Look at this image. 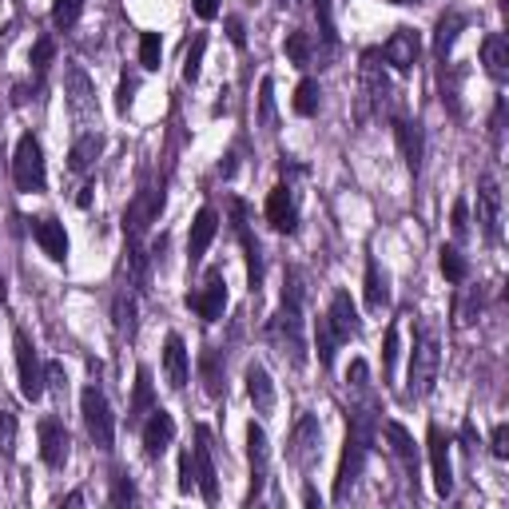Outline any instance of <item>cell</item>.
I'll use <instances>...</instances> for the list:
<instances>
[{
  "label": "cell",
  "mask_w": 509,
  "mask_h": 509,
  "mask_svg": "<svg viewBox=\"0 0 509 509\" xmlns=\"http://www.w3.org/2000/svg\"><path fill=\"white\" fill-rule=\"evenodd\" d=\"M267 223H271L279 235H291V231L299 227V208H294V191L287 183L271 187V195H267Z\"/></svg>",
  "instance_id": "18"
},
{
  "label": "cell",
  "mask_w": 509,
  "mask_h": 509,
  "mask_svg": "<svg viewBox=\"0 0 509 509\" xmlns=\"http://www.w3.org/2000/svg\"><path fill=\"white\" fill-rule=\"evenodd\" d=\"M382 434H386V442H390V450H394V458L402 462V470L414 478V473H418V450H414V437L406 434V426L386 422V426H382Z\"/></svg>",
  "instance_id": "29"
},
{
  "label": "cell",
  "mask_w": 509,
  "mask_h": 509,
  "mask_svg": "<svg viewBox=\"0 0 509 509\" xmlns=\"http://www.w3.org/2000/svg\"><path fill=\"white\" fill-rule=\"evenodd\" d=\"M8 299V283H4V275H0V302Z\"/></svg>",
  "instance_id": "58"
},
{
  "label": "cell",
  "mask_w": 509,
  "mask_h": 509,
  "mask_svg": "<svg viewBox=\"0 0 509 509\" xmlns=\"http://www.w3.org/2000/svg\"><path fill=\"white\" fill-rule=\"evenodd\" d=\"M164 208V191L159 187H140V195L131 199V208L123 211V235L128 239H144V231L151 227V219Z\"/></svg>",
  "instance_id": "12"
},
{
  "label": "cell",
  "mask_w": 509,
  "mask_h": 509,
  "mask_svg": "<svg viewBox=\"0 0 509 509\" xmlns=\"http://www.w3.org/2000/svg\"><path fill=\"white\" fill-rule=\"evenodd\" d=\"M80 414H84V426H88V437L96 442V450H112L115 442V418H112V406H108V394L100 386H84L80 394Z\"/></svg>",
  "instance_id": "6"
},
{
  "label": "cell",
  "mask_w": 509,
  "mask_h": 509,
  "mask_svg": "<svg viewBox=\"0 0 509 509\" xmlns=\"http://www.w3.org/2000/svg\"><path fill=\"white\" fill-rule=\"evenodd\" d=\"M175 442V418L167 410H151L144 422V454L148 458H164V450Z\"/></svg>",
  "instance_id": "21"
},
{
  "label": "cell",
  "mask_w": 509,
  "mask_h": 509,
  "mask_svg": "<svg viewBox=\"0 0 509 509\" xmlns=\"http://www.w3.org/2000/svg\"><path fill=\"white\" fill-rule=\"evenodd\" d=\"M159 60H164V40H159L156 32H144V37H140V68H144V72H156Z\"/></svg>",
  "instance_id": "41"
},
{
  "label": "cell",
  "mask_w": 509,
  "mask_h": 509,
  "mask_svg": "<svg viewBox=\"0 0 509 509\" xmlns=\"http://www.w3.org/2000/svg\"><path fill=\"white\" fill-rule=\"evenodd\" d=\"M318 458H323V422L315 414H302L291 434V462L299 470H310Z\"/></svg>",
  "instance_id": "9"
},
{
  "label": "cell",
  "mask_w": 509,
  "mask_h": 509,
  "mask_svg": "<svg viewBox=\"0 0 509 509\" xmlns=\"http://www.w3.org/2000/svg\"><path fill=\"white\" fill-rule=\"evenodd\" d=\"M489 450H494V458H509V426L502 422V426H497V430H494V445H489Z\"/></svg>",
  "instance_id": "54"
},
{
  "label": "cell",
  "mask_w": 509,
  "mask_h": 509,
  "mask_svg": "<svg viewBox=\"0 0 509 509\" xmlns=\"http://www.w3.org/2000/svg\"><path fill=\"white\" fill-rule=\"evenodd\" d=\"M68 454H72V437H68V430L56 422V418H44L40 422V458H44V466L64 470Z\"/></svg>",
  "instance_id": "16"
},
{
  "label": "cell",
  "mask_w": 509,
  "mask_h": 509,
  "mask_svg": "<svg viewBox=\"0 0 509 509\" xmlns=\"http://www.w3.org/2000/svg\"><path fill=\"white\" fill-rule=\"evenodd\" d=\"M32 235H37L40 251L48 255L52 263H64V259H68V231H64V223H56L52 216L32 219Z\"/></svg>",
  "instance_id": "22"
},
{
  "label": "cell",
  "mask_w": 509,
  "mask_h": 509,
  "mask_svg": "<svg viewBox=\"0 0 509 509\" xmlns=\"http://www.w3.org/2000/svg\"><path fill=\"white\" fill-rule=\"evenodd\" d=\"M366 378H370V370H366V362H362V359H354V362H351V370H346V382H351L354 390H366V386H370V382H366Z\"/></svg>",
  "instance_id": "52"
},
{
  "label": "cell",
  "mask_w": 509,
  "mask_h": 509,
  "mask_svg": "<svg viewBox=\"0 0 509 509\" xmlns=\"http://www.w3.org/2000/svg\"><path fill=\"white\" fill-rule=\"evenodd\" d=\"M100 151H104V136H100V131L88 128L84 136H80L76 144H72V151H68V172H72V175L92 172L96 159H100Z\"/></svg>",
  "instance_id": "27"
},
{
  "label": "cell",
  "mask_w": 509,
  "mask_h": 509,
  "mask_svg": "<svg viewBox=\"0 0 509 509\" xmlns=\"http://www.w3.org/2000/svg\"><path fill=\"white\" fill-rule=\"evenodd\" d=\"M283 52H287V60H291L294 68H307L310 60H315V40H310V32L294 29L291 37H287V44H283Z\"/></svg>",
  "instance_id": "36"
},
{
  "label": "cell",
  "mask_w": 509,
  "mask_h": 509,
  "mask_svg": "<svg viewBox=\"0 0 509 509\" xmlns=\"http://www.w3.org/2000/svg\"><path fill=\"white\" fill-rule=\"evenodd\" d=\"M13 180L21 191L37 195L44 191V183H48V172H44V148L40 140L32 136V131H24L21 140H16V151H13Z\"/></svg>",
  "instance_id": "5"
},
{
  "label": "cell",
  "mask_w": 509,
  "mask_h": 509,
  "mask_svg": "<svg viewBox=\"0 0 509 509\" xmlns=\"http://www.w3.org/2000/svg\"><path fill=\"white\" fill-rule=\"evenodd\" d=\"M195 4V16H199V21H216L219 16V0H191Z\"/></svg>",
  "instance_id": "56"
},
{
  "label": "cell",
  "mask_w": 509,
  "mask_h": 509,
  "mask_svg": "<svg viewBox=\"0 0 509 509\" xmlns=\"http://www.w3.org/2000/svg\"><path fill=\"white\" fill-rule=\"evenodd\" d=\"M394 104V84H390L386 68H382V52L370 48L362 56V100H359V123H366L374 112H386Z\"/></svg>",
  "instance_id": "4"
},
{
  "label": "cell",
  "mask_w": 509,
  "mask_h": 509,
  "mask_svg": "<svg viewBox=\"0 0 509 509\" xmlns=\"http://www.w3.org/2000/svg\"><path fill=\"white\" fill-rule=\"evenodd\" d=\"M454 223V239H466L470 235V203L466 199H454V216H450Z\"/></svg>",
  "instance_id": "50"
},
{
  "label": "cell",
  "mask_w": 509,
  "mask_h": 509,
  "mask_svg": "<svg viewBox=\"0 0 509 509\" xmlns=\"http://www.w3.org/2000/svg\"><path fill=\"white\" fill-rule=\"evenodd\" d=\"M0 454H4V458L16 454V414L13 410H0Z\"/></svg>",
  "instance_id": "46"
},
{
  "label": "cell",
  "mask_w": 509,
  "mask_h": 509,
  "mask_svg": "<svg viewBox=\"0 0 509 509\" xmlns=\"http://www.w3.org/2000/svg\"><path fill=\"white\" fill-rule=\"evenodd\" d=\"M394 140H398V151L406 159L410 172H422V156H426V144H422V128L410 120H394Z\"/></svg>",
  "instance_id": "25"
},
{
  "label": "cell",
  "mask_w": 509,
  "mask_h": 509,
  "mask_svg": "<svg viewBox=\"0 0 509 509\" xmlns=\"http://www.w3.org/2000/svg\"><path fill=\"white\" fill-rule=\"evenodd\" d=\"M327 327L335 330L338 343H351V338L362 330V323H359V307L351 302V294H346V291H335V299H330Z\"/></svg>",
  "instance_id": "20"
},
{
  "label": "cell",
  "mask_w": 509,
  "mask_h": 509,
  "mask_svg": "<svg viewBox=\"0 0 509 509\" xmlns=\"http://www.w3.org/2000/svg\"><path fill=\"white\" fill-rule=\"evenodd\" d=\"M128 275H131V287L136 291H148L151 275H148V255H144V243L140 239H128Z\"/></svg>",
  "instance_id": "35"
},
{
  "label": "cell",
  "mask_w": 509,
  "mask_h": 509,
  "mask_svg": "<svg viewBox=\"0 0 509 509\" xmlns=\"http://www.w3.org/2000/svg\"><path fill=\"white\" fill-rule=\"evenodd\" d=\"M203 52H208V37H195L191 44H187V56H183V80L187 84H195L199 80V68H203Z\"/></svg>",
  "instance_id": "42"
},
{
  "label": "cell",
  "mask_w": 509,
  "mask_h": 509,
  "mask_svg": "<svg viewBox=\"0 0 509 509\" xmlns=\"http://www.w3.org/2000/svg\"><path fill=\"white\" fill-rule=\"evenodd\" d=\"M112 502H115V505L136 502V486H131L128 478H115V486H112Z\"/></svg>",
  "instance_id": "53"
},
{
  "label": "cell",
  "mask_w": 509,
  "mask_h": 509,
  "mask_svg": "<svg viewBox=\"0 0 509 509\" xmlns=\"http://www.w3.org/2000/svg\"><path fill=\"white\" fill-rule=\"evenodd\" d=\"M318 104H323V88H318V80H302V84L294 88V112H299V115H315Z\"/></svg>",
  "instance_id": "40"
},
{
  "label": "cell",
  "mask_w": 509,
  "mask_h": 509,
  "mask_svg": "<svg viewBox=\"0 0 509 509\" xmlns=\"http://www.w3.org/2000/svg\"><path fill=\"white\" fill-rule=\"evenodd\" d=\"M315 16H318V37H323V60H330L338 52V32H335V16H330V0H315Z\"/></svg>",
  "instance_id": "37"
},
{
  "label": "cell",
  "mask_w": 509,
  "mask_h": 509,
  "mask_svg": "<svg viewBox=\"0 0 509 509\" xmlns=\"http://www.w3.org/2000/svg\"><path fill=\"white\" fill-rule=\"evenodd\" d=\"M442 370V335L437 323H422L414 338V351H410V374H406V394L410 398H426L437 382Z\"/></svg>",
  "instance_id": "3"
},
{
  "label": "cell",
  "mask_w": 509,
  "mask_h": 509,
  "mask_svg": "<svg viewBox=\"0 0 509 509\" xmlns=\"http://www.w3.org/2000/svg\"><path fill=\"white\" fill-rule=\"evenodd\" d=\"M112 318H115V330L120 335H136V294L131 291H120L115 294V302H112Z\"/></svg>",
  "instance_id": "34"
},
{
  "label": "cell",
  "mask_w": 509,
  "mask_h": 509,
  "mask_svg": "<svg viewBox=\"0 0 509 509\" xmlns=\"http://www.w3.org/2000/svg\"><path fill=\"white\" fill-rule=\"evenodd\" d=\"M151 402H156V390H151V370L140 366L136 370V394H131V406H128V426H140L144 414H151Z\"/></svg>",
  "instance_id": "31"
},
{
  "label": "cell",
  "mask_w": 509,
  "mask_h": 509,
  "mask_svg": "<svg viewBox=\"0 0 509 509\" xmlns=\"http://www.w3.org/2000/svg\"><path fill=\"white\" fill-rule=\"evenodd\" d=\"M386 302H390V275L378 259H370V263H366V307L382 310Z\"/></svg>",
  "instance_id": "30"
},
{
  "label": "cell",
  "mask_w": 509,
  "mask_h": 509,
  "mask_svg": "<svg viewBox=\"0 0 509 509\" xmlns=\"http://www.w3.org/2000/svg\"><path fill=\"white\" fill-rule=\"evenodd\" d=\"M199 374H203V390H208V398H219V394H223L219 351H203V359H199Z\"/></svg>",
  "instance_id": "39"
},
{
  "label": "cell",
  "mask_w": 509,
  "mask_h": 509,
  "mask_svg": "<svg viewBox=\"0 0 509 509\" xmlns=\"http://www.w3.org/2000/svg\"><path fill=\"white\" fill-rule=\"evenodd\" d=\"M259 128L263 131L279 128V112H275V80L271 76L259 80Z\"/></svg>",
  "instance_id": "33"
},
{
  "label": "cell",
  "mask_w": 509,
  "mask_h": 509,
  "mask_svg": "<svg viewBox=\"0 0 509 509\" xmlns=\"http://www.w3.org/2000/svg\"><path fill=\"white\" fill-rule=\"evenodd\" d=\"M418 52H422V40H418L414 29H398L394 37L382 44V60L390 68H398V72H410L418 64Z\"/></svg>",
  "instance_id": "19"
},
{
  "label": "cell",
  "mask_w": 509,
  "mask_h": 509,
  "mask_svg": "<svg viewBox=\"0 0 509 509\" xmlns=\"http://www.w3.org/2000/svg\"><path fill=\"white\" fill-rule=\"evenodd\" d=\"M315 346H318V366H330L335 362V351L343 343L335 338V330L327 327V318H318V330H315Z\"/></svg>",
  "instance_id": "43"
},
{
  "label": "cell",
  "mask_w": 509,
  "mask_h": 509,
  "mask_svg": "<svg viewBox=\"0 0 509 509\" xmlns=\"http://www.w3.org/2000/svg\"><path fill=\"white\" fill-rule=\"evenodd\" d=\"M219 235V216L211 208H203L199 216H195L191 223V235H187V263H199L203 255H208V247H211V239Z\"/></svg>",
  "instance_id": "23"
},
{
  "label": "cell",
  "mask_w": 509,
  "mask_h": 509,
  "mask_svg": "<svg viewBox=\"0 0 509 509\" xmlns=\"http://www.w3.org/2000/svg\"><path fill=\"white\" fill-rule=\"evenodd\" d=\"M437 267H442V275L450 283H466L470 279V263H466V255H462L458 247H442V251H437Z\"/></svg>",
  "instance_id": "38"
},
{
  "label": "cell",
  "mask_w": 509,
  "mask_h": 509,
  "mask_svg": "<svg viewBox=\"0 0 509 509\" xmlns=\"http://www.w3.org/2000/svg\"><path fill=\"white\" fill-rule=\"evenodd\" d=\"M64 96H68V112L80 128H92L100 120V108H96V88L88 72L80 64H68V76H64Z\"/></svg>",
  "instance_id": "7"
},
{
  "label": "cell",
  "mask_w": 509,
  "mask_h": 509,
  "mask_svg": "<svg viewBox=\"0 0 509 509\" xmlns=\"http://www.w3.org/2000/svg\"><path fill=\"white\" fill-rule=\"evenodd\" d=\"M267 338L279 346L283 359H291V366L307 362V338H302V271H287L283 279V302L275 310V318L267 323Z\"/></svg>",
  "instance_id": "2"
},
{
  "label": "cell",
  "mask_w": 509,
  "mask_h": 509,
  "mask_svg": "<svg viewBox=\"0 0 509 509\" xmlns=\"http://www.w3.org/2000/svg\"><path fill=\"white\" fill-rule=\"evenodd\" d=\"M243 382H247V394L255 402V414H271L275 410V382H271V374H267V366L251 362L243 370Z\"/></svg>",
  "instance_id": "24"
},
{
  "label": "cell",
  "mask_w": 509,
  "mask_h": 509,
  "mask_svg": "<svg viewBox=\"0 0 509 509\" xmlns=\"http://www.w3.org/2000/svg\"><path fill=\"white\" fill-rule=\"evenodd\" d=\"M478 223L489 243H502V187L494 175L478 180Z\"/></svg>",
  "instance_id": "11"
},
{
  "label": "cell",
  "mask_w": 509,
  "mask_h": 509,
  "mask_svg": "<svg viewBox=\"0 0 509 509\" xmlns=\"http://www.w3.org/2000/svg\"><path fill=\"white\" fill-rule=\"evenodd\" d=\"M231 219H235V235L247 251V279H251V291L259 294V287H263V247H259V239L247 231V203L243 199H231Z\"/></svg>",
  "instance_id": "13"
},
{
  "label": "cell",
  "mask_w": 509,
  "mask_h": 509,
  "mask_svg": "<svg viewBox=\"0 0 509 509\" xmlns=\"http://www.w3.org/2000/svg\"><path fill=\"white\" fill-rule=\"evenodd\" d=\"M52 56H56V40H52V37H40L37 44H32V68H37V72H44V68H48L52 64Z\"/></svg>",
  "instance_id": "47"
},
{
  "label": "cell",
  "mask_w": 509,
  "mask_h": 509,
  "mask_svg": "<svg viewBox=\"0 0 509 509\" xmlns=\"http://www.w3.org/2000/svg\"><path fill=\"white\" fill-rule=\"evenodd\" d=\"M187 307H191L199 318H208V323L223 318V307H227V283H223V271H208L203 287L195 294H187Z\"/></svg>",
  "instance_id": "14"
},
{
  "label": "cell",
  "mask_w": 509,
  "mask_h": 509,
  "mask_svg": "<svg viewBox=\"0 0 509 509\" xmlns=\"http://www.w3.org/2000/svg\"><path fill=\"white\" fill-rule=\"evenodd\" d=\"M481 64H486V72L502 84L509 76V40L502 32H489L486 40H481Z\"/></svg>",
  "instance_id": "28"
},
{
  "label": "cell",
  "mask_w": 509,
  "mask_h": 509,
  "mask_svg": "<svg viewBox=\"0 0 509 509\" xmlns=\"http://www.w3.org/2000/svg\"><path fill=\"white\" fill-rule=\"evenodd\" d=\"M136 88H140V76H128V72H123V76H120V92H115V108L128 112L131 100H136Z\"/></svg>",
  "instance_id": "49"
},
{
  "label": "cell",
  "mask_w": 509,
  "mask_h": 509,
  "mask_svg": "<svg viewBox=\"0 0 509 509\" xmlns=\"http://www.w3.org/2000/svg\"><path fill=\"white\" fill-rule=\"evenodd\" d=\"M247 458H251V502H255L267 486V470H271V445H267V430L259 422L247 426Z\"/></svg>",
  "instance_id": "17"
},
{
  "label": "cell",
  "mask_w": 509,
  "mask_h": 509,
  "mask_svg": "<svg viewBox=\"0 0 509 509\" xmlns=\"http://www.w3.org/2000/svg\"><path fill=\"white\" fill-rule=\"evenodd\" d=\"M374 434H378V418H374V402L351 410V426H346V445H343V458H338V473H335V502H346L351 489L359 486L366 458L374 450Z\"/></svg>",
  "instance_id": "1"
},
{
  "label": "cell",
  "mask_w": 509,
  "mask_h": 509,
  "mask_svg": "<svg viewBox=\"0 0 509 509\" xmlns=\"http://www.w3.org/2000/svg\"><path fill=\"white\" fill-rule=\"evenodd\" d=\"M195 489V458H191V450H183L180 454V494H191Z\"/></svg>",
  "instance_id": "51"
},
{
  "label": "cell",
  "mask_w": 509,
  "mask_h": 509,
  "mask_svg": "<svg viewBox=\"0 0 509 509\" xmlns=\"http://www.w3.org/2000/svg\"><path fill=\"white\" fill-rule=\"evenodd\" d=\"M478 307H481L478 291H466V294H458V307H454V323H458V327H470L473 318H478Z\"/></svg>",
  "instance_id": "45"
},
{
  "label": "cell",
  "mask_w": 509,
  "mask_h": 509,
  "mask_svg": "<svg viewBox=\"0 0 509 509\" xmlns=\"http://www.w3.org/2000/svg\"><path fill=\"white\" fill-rule=\"evenodd\" d=\"M80 13H84V0H52V21L60 29H72L80 21Z\"/></svg>",
  "instance_id": "44"
},
{
  "label": "cell",
  "mask_w": 509,
  "mask_h": 509,
  "mask_svg": "<svg viewBox=\"0 0 509 509\" xmlns=\"http://www.w3.org/2000/svg\"><path fill=\"white\" fill-rule=\"evenodd\" d=\"M227 37H231L235 48H243L247 44V32H243V21H239V16H227Z\"/></svg>",
  "instance_id": "55"
},
{
  "label": "cell",
  "mask_w": 509,
  "mask_h": 509,
  "mask_svg": "<svg viewBox=\"0 0 509 509\" xmlns=\"http://www.w3.org/2000/svg\"><path fill=\"white\" fill-rule=\"evenodd\" d=\"M187 370H191V362H187V346L180 335H167L164 343V374H167V386L172 390H183L187 386Z\"/></svg>",
  "instance_id": "26"
},
{
  "label": "cell",
  "mask_w": 509,
  "mask_h": 509,
  "mask_svg": "<svg viewBox=\"0 0 509 509\" xmlns=\"http://www.w3.org/2000/svg\"><path fill=\"white\" fill-rule=\"evenodd\" d=\"M279 8H299V0H275Z\"/></svg>",
  "instance_id": "59"
},
{
  "label": "cell",
  "mask_w": 509,
  "mask_h": 509,
  "mask_svg": "<svg viewBox=\"0 0 509 509\" xmlns=\"http://www.w3.org/2000/svg\"><path fill=\"white\" fill-rule=\"evenodd\" d=\"M92 191H96V187H84V191H80V208H92Z\"/></svg>",
  "instance_id": "57"
},
{
  "label": "cell",
  "mask_w": 509,
  "mask_h": 509,
  "mask_svg": "<svg viewBox=\"0 0 509 509\" xmlns=\"http://www.w3.org/2000/svg\"><path fill=\"white\" fill-rule=\"evenodd\" d=\"M426 450H430V470H434V494L450 497L454 494V462H450V442L442 437L437 426H430L426 434Z\"/></svg>",
  "instance_id": "15"
},
{
  "label": "cell",
  "mask_w": 509,
  "mask_h": 509,
  "mask_svg": "<svg viewBox=\"0 0 509 509\" xmlns=\"http://www.w3.org/2000/svg\"><path fill=\"white\" fill-rule=\"evenodd\" d=\"M394 359H398V327H390L386 343H382V374H386V382L394 378Z\"/></svg>",
  "instance_id": "48"
},
{
  "label": "cell",
  "mask_w": 509,
  "mask_h": 509,
  "mask_svg": "<svg viewBox=\"0 0 509 509\" xmlns=\"http://www.w3.org/2000/svg\"><path fill=\"white\" fill-rule=\"evenodd\" d=\"M13 346H16V374H21V394L29 402H40L44 398V366H40V354L32 346V338L24 330H13Z\"/></svg>",
  "instance_id": "8"
},
{
  "label": "cell",
  "mask_w": 509,
  "mask_h": 509,
  "mask_svg": "<svg viewBox=\"0 0 509 509\" xmlns=\"http://www.w3.org/2000/svg\"><path fill=\"white\" fill-rule=\"evenodd\" d=\"M394 4H410V0H394Z\"/></svg>",
  "instance_id": "60"
},
{
  "label": "cell",
  "mask_w": 509,
  "mask_h": 509,
  "mask_svg": "<svg viewBox=\"0 0 509 509\" xmlns=\"http://www.w3.org/2000/svg\"><path fill=\"white\" fill-rule=\"evenodd\" d=\"M462 29H466V16L462 13H445L442 21H437V29H434V56L437 60L450 56V48H454V40H458Z\"/></svg>",
  "instance_id": "32"
},
{
  "label": "cell",
  "mask_w": 509,
  "mask_h": 509,
  "mask_svg": "<svg viewBox=\"0 0 509 509\" xmlns=\"http://www.w3.org/2000/svg\"><path fill=\"white\" fill-rule=\"evenodd\" d=\"M191 458H195V489L203 494V502H216V497H219V481H216V445H211V430H208V426H199V430H195Z\"/></svg>",
  "instance_id": "10"
}]
</instances>
